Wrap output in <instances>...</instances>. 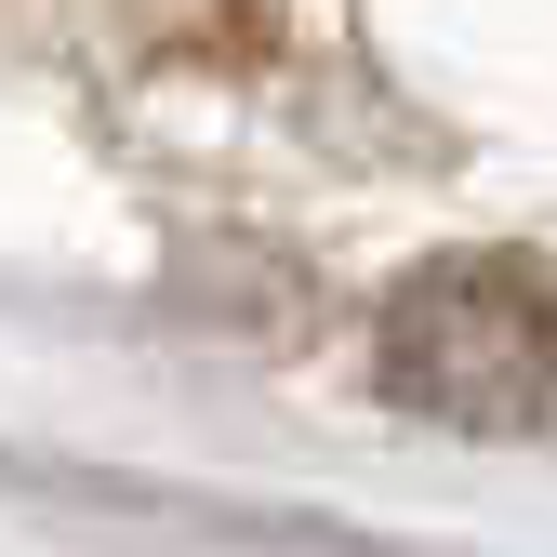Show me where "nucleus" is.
Segmentation results:
<instances>
[{
    "instance_id": "nucleus-1",
    "label": "nucleus",
    "mask_w": 557,
    "mask_h": 557,
    "mask_svg": "<svg viewBox=\"0 0 557 557\" xmlns=\"http://www.w3.org/2000/svg\"><path fill=\"white\" fill-rule=\"evenodd\" d=\"M372 385L411 425L451 438H531L557 411V293L531 252H438L372 319Z\"/></svg>"
}]
</instances>
